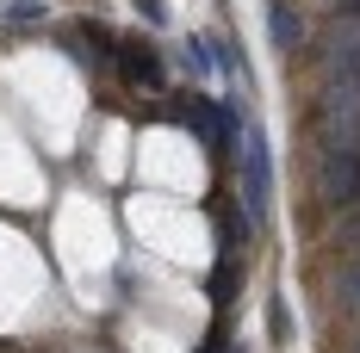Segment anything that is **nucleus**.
<instances>
[{
	"label": "nucleus",
	"mask_w": 360,
	"mask_h": 353,
	"mask_svg": "<svg viewBox=\"0 0 360 353\" xmlns=\"http://www.w3.org/2000/svg\"><path fill=\"white\" fill-rule=\"evenodd\" d=\"M323 291H329V304H335L342 317H360V254H348V260L329 273Z\"/></svg>",
	"instance_id": "4"
},
{
	"label": "nucleus",
	"mask_w": 360,
	"mask_h": 353,
	"mask_svg": "<svg viewBox=\"0 0 360 353\" xmlns=\"http://www.w3.org/2000/svg\"><path fill=\"white\" fill-rule=\"evenodd\" d=\"M267 44H274V50H298V44H304L298 6H286V0H267Z\"/></svg>",
	"instance_id": "5"
},
{
	"label": "nucleus",
	"mask_w": 360,
	"mask_h": 353,
	"mask_svg": "<svg viewBox=\"0 0 360 353\" xmlns=\"http://www.w3.org/2000/svg\"><path fill=\"white\" fill-rule=\"evenodd\" d=\"M112 62H118V74H124L137 93H162V87H168V69H162L155 44H149V37H137V32L118 37V56H112Z\"/></svg>",
	"instance_id": "3"
},
{
	"label": "nucleus",
	"mask_w": 360,
	"mask_h": 353,
	"mask_svg": "<svg viewBox=\"0 0 360 353\" xmlns=\"http://www.w3.org/2000/svg\"><path fill=\"white\" fill-rule=\"evenodd\" d=\"M317 199H323L329 211H354L360 205V155L317 149Z\"/></svg>",
	"instance_id": "2"
},
{
	"label": "nucleus",
	"mask_w": 360,
	"mask_h": 353,
	"mask_svg": "<svg viewBox=\"0 0 360 353\" xmlns=\"http://www.w3.org/2000/svg\"><path fill=\"white\" fill-rule=\"evenodd\" d=\"M267 335H274V341H292V310H286V298H280V291L267 298Z\"/></svg>",
	"instance_id": "6"
},
{
	"label": "nucleus",
	"mask_w": 360,
	"mask_h": 353,
	"mask_svg": "<svg viewBox=\"0 0 360 353\" xmlns=\"http://www.w3.org/2000/svg\"><path fill=\"white\" fill-rule=\"evenodd\" d=\"M37 19H44L37 0H13V6H6V25H37Z\"/></svg>",
	"instance_id": "7"
},
{
	"label": "nucleus",
	"mask_w": 360,
	"mask_h": 353,
	"mask_svg": "<svg viewBox=\"0 0 360 353\" xmlns=\"http://www.w3.org/2000/svg\"><path fill=\"white\" fill-rule=\"evenodd\" d=\"M230 168H236V180H243V186H236L243 211L261 223V217H267V205H274V155H267V137H261V131H243L236 161H230Z\"/></svg>",
	"instance_id": "1"
}]
</instances>
